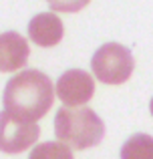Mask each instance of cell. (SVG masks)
<instances>
[{
    "mask_svg": "<svg viewBox=\"0 0 153 159\" xmlns=\"http://www.w3.org/2000/svg\"><path fill=\"white\" fill-rule=\"evenodd\" d=\"M55 101L52 83L44 73L36 69L22 70L12 77L4 87V109L24 121H36L48 113Z\"/></svg>",
    "mask_w": 153,
    "mask_h": 159,
    "instance_id": "1",
    "label": "cell"
},
{
    "mask_svg": "<svg viewBox=\"0 0 153 159\" xmlns=\"http://www.w3.org/2000/svg\"><path fill=\"white\" fill-rule=\"evenodd\" d=\"M55 135L61 143L83 151L101 143L105 135V123L89 107H63L55 115Z\"/></svg>",
    "mask_w": 153,
    "mask_h": 159,
    "instance_id": "2",
    "label": "cell"
},
{
    "mask_svg": "<svg viewBox=\"0 0 153 159\" xmlns=\"http://www.w3.org/2000/svg\"><path fill=\"white\" fill-rule=\"evenodd\" d=\"M133 54L119 43H107L97 48L91 58L93 75L105 85H121L133 73Z\"/></svg>",
    "mask_w": 153,
    "mask_h": 159,
    "instance_id": "3",
    "label": "cell"
},
{
    "mask_svg": "<svg viewBox=\"0 0 153 159\" xmlns=\"http://www.w3.org/2000/svg\"><path fill=\"white\" fill-rule=\"evenodd\" d=\"M40 129L32 121H24L8 111L0 113V151L20 153L36 143Z\"/></svg>",
    "mask_w": 153,
    "mask_h": 159,
    "instance_id": "4",
    "label": "cell"
},
{
    "mask_svg": "<svg viewBox=\"0 0 153 159\" xmlns=\"http://www.w3.org/2000/svg\"><path fill=\"white\" fill-rule=\"evenodd\" d=\"M56 97L67 107H81L93 99L95 81L87 70L71 69L65 70L56 81Z\"/></svg>",
    "mask_w": 153,
    "mask_h": 159,
    "instance_id": "5",
    "label": "cell"
},
{
    "mask_svg": "<svg viewBox=\"0 0 153 159\" xmlns=\"http://www.w3.org/2000/svg\"><path fill=\"white\" fill-rule=\"evenodd\" d=\"M65 26L55 12H40L28 22V39L38 47H55L63 40Z\"/></svg>",
    "mask_w": 153,
    "mask_h": 159,
    "instance_id": "6",
    "label": "cell"
},
{
    "mask_svg": "<svg viewBox=\"0 0 153 159\" xmlns=\"http://www.w3.org/2000/svg\"><path fill=\"white\" fill-rule=\"evenodd\" d=\"M28 43L18 32H2L0 34V70L12 73L16 69H22L28 61Z\"/></svg>",
    "mask_w": 153,
    "mask_h": 159,
    "instance_id": "7",
    "label": "cell"
},
{
    "mask_svg": "<svg viewBox=\"0 0 153 159\" xmlns=\"http://www.w3.org/2000/svg\"><path fill=\"white\" fill-rule=\"evenodd\" d=\"M121 159H153V137L135 133L123 143Z\"/></svg>",
    "mask_w": 153,
    "mask_h": 159,
    "instance_id": "8",
    "label": "cell"
},
{
    "mask_svg": "<svg viewBox=\"0 0 153 159\" xmlns=\"http://www.w3.org/2000/svg\"><path fill=\"white\" fill-rule=\"evenodd\" d=\"M28 159H73V151L61 141H47L32 147Z\"/></svg>",
    "mask_w": 153,
    "mask_h": 159,
    "instance_id": "9",
    "label": "cell"
},
{
    "mask_svg": "<svg viewBox=\"0 0 153 159\" xmlns=\"http://www.w3.org/2000/svg\"><path fill=\"white\" fill-rule=\"evenodd\" d=\"M48 6L56 12H79L85 8L91 0H47Z\"/></svg>",
    "mask_w": 153,
    "mask_h": 159,
    "instance_id": "10",
    "label": "cell"
},
{
    "mask_svg": "<svg viewBox=\"0 0 153 159\" xmlns=\"http://www.w3.org/2000/svg\"><path fill=\"white\" fill-rule=\"evenodd\" d=\"M149 109H151V115H153V99H151V103H149Z\"/></svg>",
    "mask_w": 153,
    "mask_h": 159,
    "instance_id": "11",
    "label": "cell"
}]
</instances>
